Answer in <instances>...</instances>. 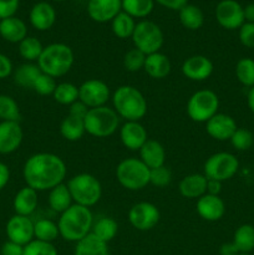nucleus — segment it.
I'll return each mask as SVG.
<instances>
[{
  "mask_svg": "<svg viewBox=\"0 0 254 255\" xmlns=\"http://www.w3.org/2000/svg\"><path fill=\"white\" fill-rule=\"evenodd\" d=\"M66 163L60 156L40 152L30 156L22 167V177L27 187L36 192L50 191L66 178Z\"/></svg>",
  "mask_w": 254,
  "mask_h": 255,
  "instance_id": "f257e3e1",
  "label": "nucleus"
},
{
  "mask_svg": "<svg viewBox=\"0 0 254 255\" xmlns=\"http://www.w3.org/2000/svg\"><path fill=\"white\" fill-rule=\"evenodd\" d=\"M94 222L91 209L74 203L64 213L60 214L57 222L60 237L66 242L77 243L91 233Z\"/></svg>",
  "mask_w": 254,
  "mask_h": 255,
  "instance_id": "f03ea898",
  "label": "nucleus"
},
{
  "mask_svg": "<svg viewBox=\"0 0 254 255\" xmlns=\"http://www.w3.org/2000/svg\"><path fill=\"white\" fill-rule=\"evenodd\" d=\"M112 109L125 121H141L147 114V101L137 87L122 85L112 94Z\"/></svg>",
  "mask_w": 254,
  "mask_h": 255,
  "instance_id": "7ed1b4c3",
  "label": "nucleus"
},
{
  "mask_svg": "<svg viewBox=\"0 0 254 255\" xmlns=\"http://www.w3.org/2000/svg\"><path fill=\"white\" fill-rule=\"evenodd\" d=\"M75 55L71 47L64 42H54L44 46L37 60V66L41 72L50 75L54 79L62 77L71 70Z\"/></svg>",
  "mask_w": 254,
  "mask_h": 255,
  "instance_id": "20e7f679",
  "label": "nucleus"
},
{
  "mask_svg": "<svg viewBox=\"0 0 254 255\" xmlns=\"http://www.w3.org/2000/svg\"><path fill=\"white\" fill-rule=\"evenodd\" d=\"M66 184L75 204L91 208L101 199L102 186L92 174L79 173L71 177Z\"/></svg>",
  "mask_w": 254,
  "mask_h": 255,
  "instance_id": "39448f33",
  "label": "nucleus"
},
{
  "mask_svg": "<svg viewBox=\"0 0 254 255\" xmlns=\"http://www.w3.org/2000/svg\"><path fill=\"white\" fill-rule=\"evenodd\" d=\"M86 133L96 138L112 136L120 127V117L112 107L101 106L90 109L84 119Z\"/></svg>",
  "mask_w": 254,
  "mask_h": 255,
  "instance_id": "423d86ee",
  "label": "nucleus"
},
{
  "mask_svg": "<svg viewBox=\"0 0 254 255\" xmlns=\"http://www.w3.org/2000/svg\"><path fill=\"white\" fill-rule=\"evenodd\" d=\"M117 182L128 191H141L149 184V168L136 157L125 158L116 167Z\"/></svg>",
  "mask_w": 254,
  "mask_h": 255,
  "instance_id": "0eeeda50",
  "label": "nucleus"
},
{
  "mask_svg": "<svg viewBox=\"0 0 254 255\" xmlns=\"http://www.w3.org/2000/svg\"><path fill=\"white\" fill-rule=\"evenodd\" d=\"M219 99L212 90L204 89L194 92L187 101V115L198 124H206L216 114H218Z\"/></svg>",
  "mask_w": 254,
  "mask_h": 255,
  "instance_id": "6e6552de",
  "label": "nucleus"
},
{
  "mask_svg": "<svg viewBox=\"0 0 254 255\" xmlns=\"http://www.w3.org/2000/svg\"><path fill=\"white\" fill-rule=\"evenodd\" d=\"M131 39L134 47L146 55L158 52L164 42L162 29L156 22L149 20H142L137 22Z\"/></svg>",
  "mask_w": 254,
  "mask_h": 255,
  "instance_id": "1a4fd4ad",
  "label": "nucleus"
},
{
  "mask_svg": "<svg viewBox=\"0 0 254 255\" xmlns=\"http://www.w3.org/2000/svg\"><path fill=\"white\" fill-rule=\"evenodd\" d=\"M239 169V161L233 153L217 152L207 158L203 166V174L208 179H214L223 183L233 178Z\"/></svg>",
  "mask_w": 254,
  "mask_h": 255,
  "instance_id": "9d476101",
  "label": "nucleus"
},
{
  "mask_svg": "<svg viewBox=\"0 0 254 255\" xmlns=\"http://www.w3.org/2000/svg\"><path fill=\"white\" fill-rule=\"evenodd\" d=\"M110 99H111L110 87L102 80L90 79L79 86V100L84 102L89 109L106 106Z\"/></svg>",
  "mask_w": 254,
  "mask_h": 255,
  "instance_id": "9b49d317",
  "label": "nucleus"
},
{
  "mask_svg": "<svg viewBox=\"0 0 254 255\" xmlns=\"http://www.w3.org/2000/svg\"><path fill=\"white\" fill-rule=\"evenodd\" d=\"M161 213L153 203L149 202H138L133 204L128 211L129 224L134 229L147 232L153 229L158 224Z\"/></svg>",
  "mask_w": 254,
  "mask_h": 255,
  "instance_id": "f8f14e48",
  "label": "nucleus"
},
{
  "mask_svg": "<svg viewBox=\"0 0 254 255\" xmlns=\"http://www.w3.org/2000/svg\"><path fill=\"white\" fill-rule=\"evenodd\" d=\"M216 19L223 29H239L246 22L243 6L236 0H222L216 7Z\"/></svg>",
  "mask_w": 254,
  "mask_h": 255,
  "instance_id": "ddd939ff",
  "label": "nucleus"
},
{
  "mask_svg": "<svg viewBox=\"0 0 254 255\" xmlns=\"http://www.w3.org/2000/svg\"><path fill=\"white\" fill-rule=\"evenodd\" d=\"M5 232H6L7 241L25 247L34 241V222L30 217L15 214L7 221Z\"/></svg>",
  "mask_w": 254,
  "mask_h": 255,
  "instance_id": "4468645a",
  "label": "nucleus"
},
{
  "mask_svg": "<svg viewBox=\"0 0 254 255\" xmlns=\"http://www.w3.org/2000/svg\"><path fill=\"white\" fill-rule=\"evenodd\" d=\"M24 132L20 122H0V154H10L21 146Z\"/></svg>",
  "mask_w": 254,
  "mask_h": 255,
  "instance_id": "2eb2a0df",
  "label": "nucleus"
},
{
  "mask_svg": "<svg viewBox=\"0 0 254 255\" xmlns=\"http://www.w3.org/2000/svg\"><path fill=\"white\" fill-rule=\"evenodd\" d=\"M182 74L192 81H204L213 74V62L204 55H193L182 64Z\"/></svg>",
  "mask_w": 254,
  "mask_h": 255,
  "instance_id": "dca6fc26",
  "label": "nucleus"
},
{
  "mask_svg": "<svg viewBox=\"0 0 254 255\" xmlns=\"http://www.w3.org/2000/svg\"><path fill=\"white\" fill-rule=\"evenodd\" d=\"M120 139L129 151H139L148 139V134L139 121H126L120 127Z\"/></svg>",
  "mask_w": 254,
  "mask_h": 255,
  "instance_id": "f3484780",
  "label": "nucleus"
},
{
  "mask_svg": "<svg viewBox=\"0 0 254 255\" xmlns=\"http://www.w3.org/2000/svg\"><path fill=\"white\" fill-rule=\"evenodd\" d=\"M122 11V0H89L87 14L94 21H112Z\"/></svg>",
  "mask_w": 254,
  "mask_h": 255,
  "instance_id": "a211bd4d",
  "label": "nucleus"
},
{
  "mask_svg": "<svg viewBox=\"0 0 254 255\" xmlns=\"http://www.w3.org/2000/svg\"><path fill=\"white\" fill-rule=\"evenodd\" d=\"M196 211L204 221L217 222L223 218L226 213V204L219 196L206 193L197 199Z\"/></svg>",
  "mask_w": 254,
  "mask_h": 255,
  "instance_id": "6ab92c4d",
  "label": "nucleus"
},
{
  "mask_svg": "<svg viewBox=\"0 0 254 255\" xmlns=\"http://www.w3.org/2000/svg\"><path fill=\"white\" fill-rule=\"evenodd\" d=\"M237 122L229 115L216 114L206 122V131L212 138L217 141H228L236 132Z\"/></svg>",
  "mask_w": 254,
  "mask_h": 255,
  "instance_id": "aec40b11",
  "label": "nucleus"
},
{
  "mask_svg": "<svg viewBox=\"0 0 254 255\" xmlns=\"http://www.w3.org/2000/svg\"><path fill=\"white\" fill-rule=\"evenodd\" d=\"M30 24L39 31H46L54 26L56 21V11L47 1H40L31 7L29 14Z\"/></svg>",
  "mask_w": 254,
  "mask_h": 255,
  "instance_id": "412c9836",
  "label": "nucleus"
},
{
  "mask_svg": "<svg viewBox=\"0 0 254 255\" xmlns=\"http://www.w3.org/2000/svg\"><path fill=\"white\" fill-rule=\"evenodd\" d=\"M39 206V197L37 192L30 187L25 186L17 191L12 201V208L15 214L24 217H30Z\"/></svg>",
  "mask_w": 254,
  "mask_h": 255,
  "instance_id": "4be33fe9",
  "label": "nucleus"
},
{
  "mask_svg": "<svg viewBox=\"0 0 254 255\" xmlns=\"http://www.w3.org/2000/svg\"><path fill=\"white\" fill-rule=\"evenodd\" d=\"M207 177L203 173H192L179 182V193L188 199H198L207 193Z\"/></svg>",
  "mask_w": 254,
  "mask_h": 255,
  "instance_id": "5701e85b",
  "label": "nucleus"
},
{
  "mask_svg": "<svg viewBox=\"0 0 254 255\" xmlns=\"http://www.w3.org/2000/svg\"><path fill=\"white\" fill-rule=\"evenodd\" d=\"M0 36L11 44H20L27 36V26L16 16L0 20Z\"/></svg>",
  "mask_w": 254,
  "mask_h": 255,
  "instance_id": "b1692460",
  "label": "nucleus"
},
{
  "mask_svg": "<svg viewBox=\"0 0 254 255\" xmlns=\"http://www.w3.org/2000/svg\"><path fill=\"white\" fill-rule=\"evenodd\" d=\"M139 159L149 169L164 166L166 162V149L156 139H147L146 143L139 149Z\"/></svg>",
  "mask_w": 254,
  "mask_h": 255,
  "instance_id": "393cba45",
  "label": "nucleus"
},
{
  "mask_svg": "<svg viewBox=\"0 0 254 255\" xmlns=\"http://www.w3.org/2000/svg\"><path fill=\"white\" fill-rule=\"evenodd\" d=\"M172 65L168 56L162 52H154V54L147 55L146 62H144V72L149 77L156 80H162L167 77L171 72Z\"/></svg>",
  "mask_w": 254,
  "mask_h": 255,
  "instance_id": "a878e982",
  "label": "nucleus"
},
{
  "mask_svg": "<svg viewBox=\"0 0 254 255\" xmlns=\"http://www.w3.org/2000/svg\"><path fill=\"white\" fill-rule=\"evenodd\" d=\"M47 202H49L50 209L59 214L64 213L66 209H69L74 204L71 193L67 188V184L65 183H61L55 188L50 189Z\"/></svg>",
  "mask_w": 254,
  "mask_h": 255,
  "instance_id": "bb28decb",
  "label": "nucleus"
},
{
  "mask_svg": "<svg viewBox=\"0 0 254 255\" xmlns=\"http://www.w3.org/2000/svg\"><path fill=\"white\" fill-rule=\"evenodd\" d=\"M85 133H86V129H85L84 119H79V117L67 114V116L60 124V134L66 141H79L84 137Z\"/></svg>",
  "mask_w": 254,
  "mask_h": 255,
  "instance_id": "cd10ccee",
  "label": "nucleus"
},
{
  "mask_svg": "<svg viewBox=\"0 0 254 255\" xmlns=\"http://www.w3.org/2000/svg\"><path fill=\"white\" fill-rule=\"evenodd\" d=\"M74 255H109L107 243L102 242L92 233L77 242Z\"/></svg>",
  "mask_w": 254,
  "mask_h": 255,
  "instance_id": "c85d7f7f",
  "label": "nucleus"
},
{
  "mask_svg": "<svg viewBox=\"0 0 254 255\" xmlns=\"http://www.w3.org/2000/svg\"><path fill=\"white\" fill-rule=\"evenodd\" d=\"M41 74V70L34 62H26L17 67L14 71V81L17 86L22 89H31L35 81Z\"/></svg>",
  "mask_w": 254,
  "mask_h": 255,
  "instance_id": "c756f323",
  "label": "nucleus"
},
{
  "mask_svg": "<svg viewBox=\"0 0 254 255\" xmlns=\"http://www.w3.org/2000/svg\"><path fill=\"white\" fill-rule=\"evenodd\" d=\"M232 243L239 253L249 254L254 249V227L251 224H242L236 229Z\"/></svg>",
  "mask_w": 254,
  "mask_h": 255,
  "instance_id": "7c9ffc66",
  "label": "nucleus"
},
{
  "mask_svg": "<svg viewBox=\"0 0 254 255\" xmlns=\"http://www.w3.org/2000/svg\"><path fill=\"white\" fill-rule=\"evenodd\" d=\"M117 232H119V224L111 217H101L94 222L91 229V233L105 243L111 242L117 236Z\"/></svg>",
  "mask_w": 254,
  "mask_h": 255,
  "instance_id": "2f4dec72",
  "label": "nucleus"
},
{
  "mask_svg": "<svg viewBox=\"0 0 254 255\" xmlns=\"http://www.w3.org/2000/svg\"><path fill=\"white\" fill-rule=\"evenodd\" d=\"M179 21L186 29L198 30L203 26L204 15L203 11L196 5L187 4L179 10Z\"/></svg>",
  "mask_w": 254,
  "mask_h": 255,
  "instance_id": "473e14b6",
  "label": "nucleus"
},
{
  "mask_svg": "<svg viewBox=\"0 0 254 255\" xmlns=\"http://www.w3.org/2000/svg\"><path fill=\"white\" fill-rule=\"evenodd\" d=\"M154 0H122V11L133 19H143L152 12Z\"/></svg>",
  "mask_w": 254,
  "mask_h": 255,
  "instance_id": "72a5a7b5",
  "label": "nucleus"
},
{
  "mask_svg": "<svg viewBox=\"0 0 254 255\" xmlns=\"http://www.w3.org/2000/svg\"><path fill=\"white\" fill-rule=\"evenodd\" d=\"M59 237L60 232L57 223L50 219H39L37 222H34V239L52 243Z\"/></svg>",
  "mask_w": 254,
  "mask_h": 255,
  "instance_id": "f704fd0d",
  "label": "nucleus"
},
{
  "mask_svg": "<svg viewBox=\"0 0 254 255\" xmlns=\"http://www.w3.org/2000/svg\"><path fill=\"white\" fill-rule=\"evenodd\" d=\"M136 27V22L132 16H129L126 12L121 11L114 20L111 21V29L115 36L119 39H128L132 37V34Z\"/></svg>",
  "mask_w": 254,
  "mask_h": 255,
  "instance_id": "c9c22d12",
  "label": "nucleus"
},
{
  "mask_svg": "<svg viewBox=\"0 0 254 255\" xmlns=\"http://www.w3.org/2000/svg\"><path fill=\"white\" fill-rule=\"evenodd\" d=\"M52 97L57 104L62 105V106H71L74 102L79 100V87L71 82L57 84Z\"/></svg>",
  "mask_w": 254,
  "mask_h": 255,
  "instance_id": "e433bc0d",
  "label": "nucleus"
},
{
  "mask_svg": "<svg viewBox=\"0 0 254 255\" xmlns=\"http://www.w3.org/2000/svg\"><path fill=\"white\" fill-rule=\"evenodd\" d=\"M44 46L40 42L39 39L34 36H26L19 44V54L20 56L27 62L37 61L41 55Z\"/></svg>",
  "mask_w": 254,
  "mask_h": 255,
  "instance_id": "4c0bfd02",
  "label": "nucleus"
},
{
  "mask_svg": "<svg viewBox=\"0 0 254 255\" xmlns=\"http://www.w3.org/2000/svg\"><path fill=\"white\" fill-rule=\"evenodd\" d=\"M236 76L238 81L246 87L254 86V60L243 57L236 65Z\"/></svg>",
  "mask_w": 254,
  "mask_h": 255,
  "instance_id": "58836bf2",
  "label": "nucleus"
},
{
  "mask_svg": "<svg viewBox=\"0 0 254 255\" xmlns=\"http://www.w3.org/2000/svg\"><path fill=\"white\" fill-rule=\"evenodd\" d=\"M20 109L17 102L9 95H0V120L1 121H20Z\"/></svg>",
  "mask_w": 254,
  "mask_h": 255,
  "instance_id": "ea45409f",
  "label": "nucleus"
},
{
  "mask_svg": "<svg viewBox=\"0 0 254 255\" xmlns=\"http://www.w3.org/2000/svg\"><path fill=\"white\" fill-rule=\"evenodd\" d=\"M147 55L139 51L138 49L128 50L124 56V67L128 72H138L143 70Z\"/></svg>",
  "mask_w": 254,
  "mask_h": 255,
  "instance_id": "a19ab883",
  "label": "nucleus"
},
{
  "mask_svg": "<svg viewBox=\"0 0 254 255\" xmlns=\"http://www.w3.org/2000/svg\"><path fill=\"white\" fill-rule=\"evenodd\" d=\"M229 141L237 151H247L253 146L254 136L249 129L237 128Z\"/></svg>",
  "mask_w": 254,
  "mask_h": 255,
  "instance_id": "79ce46f5",
  "label": "nucleus"
},
{
  "mask_svg": "<svg viewBox=\"0 0 254 255\" xmlns=\"http://www.w3.org/2000/svg\"><path fill=\"white\" fill-rule=\"evenodd\" d=\"M56 86V79H54V77L50 76V75L41 72L40 76L36 79V81H35L32 90H34L37 95H40V96H52Z\"/></svg>",
  "mask_w": 254,
  "mask_h": 255,
  "instance_id": "37998d69",
  "label": "nucleus"
},
{
  "mask_svg": "<svg viewBox=\"0 0 254 255\" xmlns=\"http://www.w3.org/2000/svg\"><path fill=\"white\" fill-rule=\"evenodd\" d=\"M172 171L166 166L157 167V168L149 169V184L158 188H163L171 184L172 182Z\"/></svg>",
  "mask_w": 254,
  "mask_h": 255,
  "instance_id": "c03bdc74",
  "label": "nucleus"
},
{
  "mask_svg": "<svg viewBox=\"0 0 254 255\" xmlns=\"http://www.w3.org/2000/svg\"><path fill=\"white\" fill-rule=\"evenodd\" d=\"M24 255H59L52 243L34 239L24 247Z\"/></svg>",
  "mask_w": 254,
  "mask_h": 255,
  "instance_id": "a18cd8bd",
  "label": "nucleus"
},
{
  "mask_svg": "<svg viewBox=\"0 0 254 255\" xmlns=\"http://www.w3.org/2000/svg\"><path fill=\"white\" fill-rule=\"evenodd\" d=\"M239 40L243 46L254 49V22H244L239 27Z\"/></svg>",
  "mask_w": 254,
  "mask_h": 255,
  "instance_id": "49530a36",
  "label": "nucleus"
},
{
  "mask_svg": "<svg viewBox=\"0 0 254 255\" xmlns=\"http://www.w3.org/2000/svg\"><path fill=\"white\" fill-rule=\"evenodd\" d=\"M20 0H0V20L14 16L19 9Z\"/></svg>",
  "mask_w": 254,
  "mask_h": 255,
  "instance_id": "de8ad7c7",
  "label": "nucleus"
},
{
  "mask_svg": "<svg viewBox=\"0 0 254 255\" xmlns=\"http://www.w3.org/2000/svg\"><path fill=\"white\" fill-rule=\"evenodd\" d=\"M14 72V66L9 56L0 52V80L9 77Z\"/></svg>",
  "mask_w": 254,
  "mask_h": 255,
  "instance_id": "09e8293b",
  "label": "nucleus"
},
{
  "mask_svg": "<svg viewBox=\"0 0 254 255\" xmlns=\"http://www.w3.org/2000/svg\"><path fill=\"white\" fill-rule=\"evenodd\" d=\"M89 110L90 109L84 104V102L77 100V101L74 102L71 106H69V115H71V116H75V117H79V119H85L87 112H89Z\"/></svg>",
  "mask_w": 254,
  "mask_h": 255,
  "instance_id": "8fccbe9b",
  "label": "nucleus"
},
{
  "mask_svg": "<svg viewBox=\"0 0 254 255\" xmlns=\"http://www.w3.org/2000/svg\"><path fill=\"white\" fill-rule=\"evenodd\" d=\"M0 255H24V247L7 241L2 244Z\"/></svg>",
  "mask_w": 254,
  "mask_h": 255,
  "instance_id": "3c124183",
  "label": "nucleus"
},
{
  "mask_svg": "<svg viewBox=\"0 0 254 255\" xmlns=\"http://www.w3.org/2000/svg\"><path fill=\"white\" fill-rule=\"evenodd\" d=\"M156 2H158L162 6L167 7V9L171 10H181L184 5L188 4V0H154Z\"/></svg>",
  "mask_w": 254,
  "mask_h": 255,
  "instance_id": "603ef678",
  "label": "nucleus"
},
{
  "mask_svg": "<svg viewBox=\"0 0 254 255\" xmlns=\"http://www.w3.org/2000/svg\"><path fill=\"white\" fill-rule=\"evenodd\" d=\"M10 181V169L5 163L0 162V191L6 187Z\"/></svg>",
  "mask_w": 254,
  "mask_h": 255,
  "instance_id": "864d4df0",
  "label": "nucleus"
},
{
  "mask_svg": "<svg viewBox=\"0 0 254 255\" xmlns=\"http://www.w3.org/2000/svg\"><path fill=\"white\" fill-rule=\"evenodd\" d=\"M221 191H222V182L214 181V179H208V181H207V193L213 194V196H219Z\"/></svg>",
  "mask_w": 254,
  "mask_h": 255,
  "instance_id": "5fc2aeb1",
  "label": "nucleus"
},
{
  "mask_svg": "<svg viewBox=\"0 0 254 255\" xmlns=\"http://www.w3.org/2000/svg\"><path fill=\"white\" fill-rule=\"evenodd\" d=\"M219 254L221 255H238L241 253L237 251V248L234 247V244L231 242V243L222 244L221 248H219Z\"/></svg>",
  "mask_w": 254,
  "mask_h": 255,
  "instance_id": "6e6d98bb",
  "label": "nucleus"
},
{
  "mask_svg": "<svg viewBox=\"0 0 254 255\" xmlns=\"http://www.w3.org/2000/svg\"><path fill=\"white\" fill-rule=\"evenodd\" d=\"M243 11L246 22H254V2L248 4L246 7H243Z\"/></svg>",
  "mask_w": 254,
  "mask_h": 255,
  "instance_id": "4d7b16f0",
  "label": "nucleus"
},
{
  "mask_svg": "<svg viewBox=\"0 0 254 255\" xmlns=\"http://www.w3.org/2000/svg\"><path fill=\"white\" fill-rule=\"evenodd\" d=\"M247 104H248L249 110L254 114V86L249 89L248 96H247Z\"/></svg>",
  "mask_w": 254,
  "mask_h": 255,
  "instance_id": "13d9d810",
  "label": "nucleus"
},
{
  "mask_svg": "<svg viewBox=\"0 0 254 255\" xmlns=\"http://www.w3.org/2000/svg\"><path fill=\"white\" fill-rule=\"evenodd\" d=\"M238 255H251V254H246V253H241V254H238Z\"/></svg>",
  "mask_w": 254,
  "mask_h": 255,
  "instance_id": "bf43d9fd",
  "label": "nucleus"
},
{
  "mask_svg": "<svg viewBox=\"0 0 254 255\" xmlns=\"http://www.w3.org/2000/svg\"><path fill=\"white\" fill-rule=\"evenodd\" d=\"M54 1H65V0H54Z\"/></svg>",
  "mask_w": 254,
  "mask_h": 255,
  "instance_id": "052dcab7",
  "label": "nucleus"
}]
</instances>
